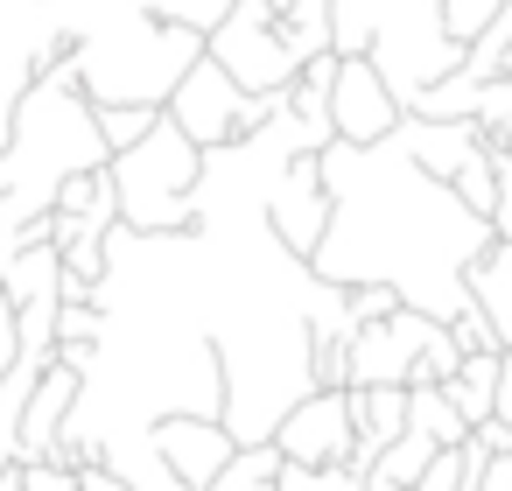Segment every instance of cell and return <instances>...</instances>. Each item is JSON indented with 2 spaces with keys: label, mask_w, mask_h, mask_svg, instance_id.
<instances>
[{
  "label": "cell",
  "mask_w": 512,
  "mask_h": 491,
  "mask_svg": "<svg viewBox=\"0 0 512 491\" xmlns=\"http://www.w3.org/2000/svg\"><path fill=\"white\" fill-rule=\"evenodd\" d=\"M400 309V295L386 288V281H358V288H344V323L351 330H365V323H379V316H393Z\"/></svg>",
  "instance_id": "obj_24"
},
{
  "label": "cell",
  "mask_w": 512,
  "mask_h": 491,
  "mask_svg": "<svg viewBox=\"0 0 512 491\" xmlns=\"http://www.w3.org/2000/svg\"><path fill=\"white\" fill-rule=\"evenodd\" d=\"M498 148H512V127H505V141H498Z\"/></svg>",
  "instance_id": "obj_28"
},
{
  "label": "cell",
  "mask_w": 512,
  "mask_h": 491,
  "mask_svg": "<svg viewBox=\"0 0 512 491\" xmlns=\"http://www.w3.org/2000/svg\"><path fill=\"white\" fill-rule=\"evenodd\" d=\"M64 57H71V78H78L85 106H148V113H162L176 78L204 57V36L120 0L99 22H85L78 36H64Z\"/></svg>",
  "instance_id": "obj_2"
},
{
  "label": "cell",
  "mask_w": 512,
  "mask_h": 491,
  "mask_svg": "<svg viewBox=\"0 0 512 491\" xmlns=\"http://www.w3.org/2000/svg\"><path fill=\"white\" fill-rule=\"evenodd\" d=\"M106 169V141L92 127V106L71 78V57L57 50L43 64V78L15 99L8 127H0V197H8L22 218H43L57 183Z\"/></svg>",
  "instance_id": "obj_1"
},
{
  "label": "cell",
  "mask_w": 512,
  "mask_h": 491,
  "mask_svg": "<svg viewBox=\"0 0 512 491\" xmlns=\"http://www.w3.org/2000/svg\"><path fill=\"white\" fill-rule=\"evenodd\" d=\"M400 113H407V120H470V113H477V78L449 71V78L421 85V92H414Z\"/></svg>",
  "instance_id": "obj_17"
},
{
  "label": "cell",
  "mask_w": 512,
  "mask_h": 491,
  "mask_svg": "<svg viewBox=\"0 0 512 491\" xmlns=\"http://www.w3.org/2000/svg\"><path fill=\"white\" fill-rule=\"evenodd\" d=\"M330 57H365L393 106H407L463 64V43H449L435 0H330Z\"/></svg>",
  "instance_id": "obj_3"
},
{
  "label": "cell",
  "mask_w": 512,
  "mask_h": 491,
  "mask_svg": "<svg viewBox=\"0 0 512 491\" xmlns=\"http://www.w3.org/2000/svg\"><path fill=\"white\" fill-rule=\"evenodd\" d=\"M0 365H15V309L0 302Z\"/></svg>",
  "instance_id": "obj_27"
},
{
  "label": "cell",
  "mask_w": 512,
  "mask_h": 491,
  "mask_svg": "<svg viewBox=\"0 0 512 491\" xmlns=\"http://www.w3.org/2000/svg\"><path fill=\"white\" fill-rule=\"evenodd\" d=\"M162 113H148V106H92V127H99V141H106V155H120V148H134L148 127H155Z\"/></svg>",
  "instance_id": "obj_22"
},
{
  "label": "cell",
  "mask_w": 512,
  "mask_h": 491,
  "mask_svg": "<svg viewBox=\"0 0 512 491\" xmlns=\"http://www.w3.org/2000/svg\"><path fill=\"white\" fill-rule=\"evenodd\" d=\"M428 456H435V442L407 428V435H393V442H386V449L372 456V470H365V484H379V491H407V484H414V477L428 470Z\"/></svg>",
  "instance_id": "obj_16"
},
{
  "label": "cell",
  "mask_w": 512,
  "mask_h": 491,
  "mask_svg": "<svg viewBox=\"0 0 512 491\" xmlns=\"http://www.w3.org/2000/svg\"><path fill=\"white\" fill-rule=\"evenodd\" d=\"M428 337H435V316H421L407 302L393 316L351 330V344H344V386H407V365H414V351Z\"/></svg>",
  "instance_id": "obj_9"
},
{
  "label": "cell",
  "mask_w": 512,
  "mask_h": 491,
  "mask_svg": "<svg viewBox=\"0 0 512 491\" xmlns=\"http://www.w3.org/2000/svg\"><path fill=\"white\" fill-rule=\"evenodd\" d=\"M148 449L162 456V470L183 484V491H204L225 463H232V435H225V421H197V414H162V421H148Z\"/></svg>",
  "instance_id": "obj_11"
},
{
  "label": "cell",
  "mask_w": 512,
  "mask_h": 491,
  "mask_svg": "<svg viewBox=\"0 0 512 491\" xmlns=\"http://www.w3.org/2000/svg\"><path fill=\"white\" fill-rule=\"evenodd\" d=\"M477 491H512V449H505V456H484V470H477Z\"/></svg>",
  "instance_id": "obj_26"
},
{
  "label": "cell",
  "mask_w": 512,
  "mask_h": 491,
  "mask_svg": "<svg viewBox=\"0 0 512 491\" xmlns=\"http://www.w3.org/2000/svg\"><path fill=\"white\" fill-rule=\"evenodd\" d=\"M274 491H365V477L351 463H281Z\"/></svg>",
  "instance_id": "obj_20"
},
{
  "label": "cell",
  "mask_w": 512,
  "mask_h": 491,
  "mask_svg": "<svg viewBox=\"0 0 512 491\" xmlns=\"http://www.w3.org/2000/svg\"><path fill=\"white\" fill-rule=\"evenodd\" d=\"M463 302L484 316V330H491V351H505L512 344V246L505 239H484L470 260H463Z\"/></svg>",
  "instance_id": "obj_12"
},
{
  "label": "cell",
  "mask_w": 512,
  "mask_h": 491,
  "mask_svg": "<svg viewBox=\"0 0 512 491\" xmlns=\"http://www.w3.org/2000/svg\"><path fill=\"white\" fill-rule=\"evenodd\" d=\"M435 393L463 414V428L491 421V414H498V351H470V358H456V372H449Z\"/></svg>",
  "instance_id": "obj_13"
},
{
  "label": "cell",
  "mask_w": 512,
  "mask_h": 491,
  "mask_svg": "<svg viewBox=\"0 0 512 491\" xmlns=\"http://www.w3.org/2000/svg\"><path fill=\"white\" fill-rule=\"evenodd\" d=\"M456 71L477 78V85H484V78H512V8H498V15L463 43V64H456Z\"/></svg>",
  "instance_id": "obj_15"
},
{
  "label": "cell",
  "mask_w": 512,
  "mask_h": 491,
  "mask_svg": "<svg viewBox=\"0 0 512 491\" xmlns=\"http://www.w3.org/2000/svg\"><path fill=\"white\" fill-rule=\"evenodd\" d=\"M204 57H211L239 92H288L295 71H302V64L281 50L274 15L260 8V0H232V8L204 29Z\"/></svg>",
  "instance_id": "obj_5"
},
{
  "label": "cell",
  "mask_w": 512,
  "mask_h": 491,
  "mask_svg": "<svg viewBox=\"0 0 512 491\" xmlns=\"http://www.w3.org/2000/svg\"><path fill=\"white\" fill-rule=\"evenodd\" d=\"M463 442H470L477 456H505V449H512V421H498V414H491V421H477Z\"/></svg>",
  "instance_id": "obj_25"
},
{
  "label": "cell",
  "mask_w": 512,
  "mask_h": 491,
  "mask_svg": "<svg viewBox=\"0 0 512 491\" xmlns=\"http://www.w3.org/2000/svg\"><path fill=\"white\" fill-rule=\"evenodd\" d=\"M267 449H274L281 463H351V393H344V386L302 393V400L274 421Z\"/></svg>",
  "instance_id": "obj_7"
},
{
  "label": "cell",
  "mask_w": 512,
  "mask_h": 491,
  "mask_svg": "<svg viewBox=\"0 0 512 491\" xmlns=\"http://www.w3.org/2000/svg\"><path fill=\"white\" fill-rule=\"evenodd\" d=\"M274 470H281V456H274L267 442H239L232 463H225L204 491H274Z\"/></svg>",
  "instance_id": "obj_19"
},
{
  "label": "cell",
  "mask_w": 512,
  "mask_h": 491,
  "mask_svg": "<svg viewBox=\"0 0 512 491\" xmlns=\"http://www.w3.org/2000/svg\"><path fill=\"white\" fill-rule=\"evenodd\" d=\"M407 428H414V435H428L435 449H456V442L470 435V428H463V414H456L435 386H407Z\"/></svg>",
  "instance_id": "obj_18"
},
{
  "label": "cell",
  "mask_w": 512,
  "mask_h": 491,
  "mask_svg": "<svg viewBox=\"0 0 512 491\" xmlns=\"http://www.w3.org/2000/svg\"><path fill=\"white\" fill-rule=\"evenodd\" d=\"M274 36H281V50L295 64L330 57V0H295L288 15H274Z\"/></svg>",
  "instance_id": "obj_14"
},
{
  "label": "cell",
  "mask_w": 512,
  "mask_h": 491,
  "mask_svg": "<svg viewBox=\"0 0 512 491\" xmlns=\"http://www.w3.org/2000/svg\"><path fill=\"white\" fill-rule=\"evenodd\" d=\"M260 232L288 253V260H316V246H323V232H330V190H323V169H316V155H288L281 169H274V183H267V197H260Z\"/></svg>",
  "instance_id": "obj_6"
},
{
  "label": "cell",
  "mask_w": 512,
  "mask_h": 491,
  "mask_svg": "<svg viewBox=\"0 0 512 491\" xmlns=\"http://www.w3.org/2000/svg\"><path fill=\"white\" fill-rule=\"evenodd\" d=\"M239 99H246V92H239V85H232V78H225L211 57H197V64L176 78V92L162 99V120H169V127L190 141V148H204V155H211V148H232Z\"/></svg>",
  "instance_id": "obj_8"
},
{
  "label": "cell",
  "mask_w": 512,
  "mask_h": 491,
  "mask_svg": "<svg viewBox=\"0 0 512 491\" xmlns=\"http://www.w3.org/2000/svg\"><path fill=\"white\" fill-rule=\"evenodd\" d=\"M442 190H449V197H456V204H463L470 218H484V211H491V148L477 141V148L463 155V169H456V176H449Z\"/></svg>",
  "instance_id": "obj_21"
},
{
  "label": "cell",
  "mask_w": 512,
  "mask_h": 491,
  "mask_svg": "<svg viewBox=\"0 0 512 491\" xmlns=\"http://www.w3.org/2000/svg\"><path fill=\"white\" fill-rule=\"evenodd\" d=\"M365 491H379V484H365Z\"/></svg>",
  "instance_id": "obj_29"
},
{
  "label": "cell",
  "mask_w": 512,
  "mask_h": 491,
  "mask_svg": "<svg viewBox=\"0 0 512 491\" xmlns=\"http://www.w3.org/2000/svg\"><path fill=\"white\" fill-rule=\"evenodd\" d=\"M197 176H204V148H190L169 120H155L134 148L106 155L113 225L134 239H190L197 232Z\"/></svg>",
  "instance_id": "obj_4"
},
{
  "label": "cell",
  "mask_w": 512,
  "mask_h": 491,
  "mask_svg": "<svg viewBox=\"0 0 512 491\" xmlns=\"http://www.w3.org/2000/svg\"><path fill=\"white\" fill-rule=\"evenodd\" d=\"M323 106H330V141H344V148H379L400 127V106H393V92L379 85V71L365 57H337Z\"/></svg>",
  "instance_id": "obj_10"
},
{
  "label": "cell",
  "mask_w": 512,
  "mask_h": 491,
  "mask_svg": "<svg viewBox=\"0 0 512 491\" xmlns=\"http://www.w3.org/2000/svg\"><path fill=\"white\" fill-rule=\"evenodd\" d=\"M484 232L512 246V148H491V211H484Z\"/></svg>",
  "instance_id": "obj_23"
}]
</instances>
